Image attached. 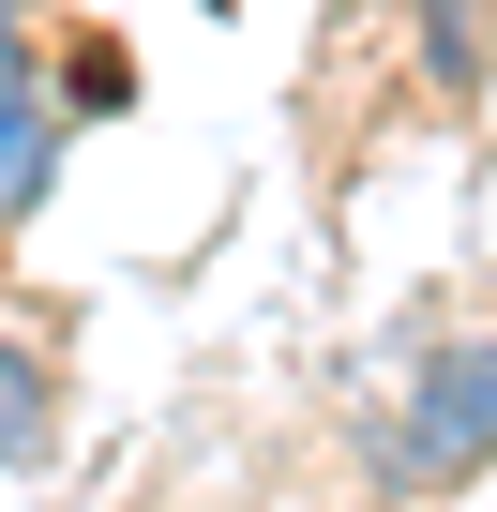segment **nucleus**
<instances>
[{"instance_id": "1", "label": "nucleus", "mask_w": 497, "mask_h": 512, "mask_svg": "<svg viewBox=\"0 0 497 512\" xmlns=\"http://www.w3.org/2000/svg\"><path fill=\"white\" fill-rule=\"evenodd\" d=\"M482 467H497V332H452V347H422L407 407L377 422V482L392 497H452Z\"/></svg>"}, {"instance_id": "2", "label": "nucleus", "mask_w": 497, "mask_h": 512, "mask_svg": "<svg viewBox=\"0 0 497 512\" xmlns=\"http://www.w3.org/2000/svg\"><path fill=\"white\" fill-rule=\"evenodd\" d=\"M61 136H76V121H61V106L31 91V61H16V76H0V226H31V211H46Z\"/></svg>"}, {"instance_id": "3", "label": "nucleus", "mask_w": 497, "mask_h": 512, "mask_svg": "<svg viewBox=\"0 0 497 512\" xmlns=\"http://www.w3.org/2000/svg\"><path fill=\"white\" fill-rule=\"evenodd\" d=\"M31 452H61V362L0 332V467H31Z\"/></svg>"}, {"instance_id": "4", "label": "nucleus", "mask_w": 497, "mask_h": 512, "mask_svg": "<svg viewBox=\"0 0 497 512\" xmlns=\"http://www.w3.org/2000/svg\"><path fill=\"white\" fill-rule=\"evenodd\" d=\"M407 16H422V76L467 106V91L497 76V0H407Z\"/></svg>"}, {"instance_id": "5", "label": "nucleus", "mask_w": 497, "mask_h": 512, "mask_svg": "<svg viewBox=\"0 0 497 512\" xmlns=\"http://www.w3.org/2000/svg\"><path fill=\"white\" fill-rule=\"evenodd\" d=\"M76 106H91V121L136 106V61H121V46H76Z\"/></svg>"}, {"instance_id": "6", "label": "nucleus", "mask_w": 497, "mask_h": 512, "mask_svg": "<svg viewBox=\"0 0 497 512\" xmlns=\"http://www.w3.org/2000/svg\"><path fill=\"white\" fill-rule=\"evenodd\" d=\"M16 61H31V46H16V0H0V76H16Z\"/></svg>"}]
</instances>
